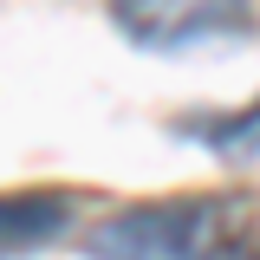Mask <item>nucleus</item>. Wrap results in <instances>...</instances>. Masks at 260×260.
Wrapping results in <instances>:
<instances>
[{"instance_id":"obj_1","label":"nucleus","mask_w":260,"mask_h":260,"mask_svg":"<svg viewBox=\"0 0 260 260\" xmlns=\"http://www.w3.org/2000/svg\"><path fill=\"white\" fill-rule=\"evenodd\" d=\"M91 260H260V195H169L85 234Z\"/></svg>"},{"instance_id":"obj_2","label":"nucleus","mask_w":260,"mask_h":260,"mask_svg":"<svg viewBox=\"0 0 260 260\" xmlns=\"http://www.w3.org/2000/svg\"><path fill=\"white\" fill-rule=\"evenodd\" d=\"M104 7H111V26L150 52H182V46L247 32V0H104Z\"/></svg>"},{"instance_id":"obj_3","label":"nucleus","mask_w":260,"mask_h":260,"mask_svg":"<svg viewBox=\"0 0 260 260\" xmlns=\"http://www.w3.org/2000/svg\"><path fill=\"white\" fill-rule=\"evenodd\" d=\"M72 221V202L52 189H32V195H0V260L7 254H32L46 247L52 234H65Z\"/></svg>"},{"instance_id":"obj_4","label":"nucleus","mask_w":260,"mask_h":260,"mask_svg":"<svg viewBox=\"0 0 260 260\" xmlns=\"http://www.w3.org/2000/svg\"><path fill=\"white\" fill-rule=\"evenodd\" d=\"M189 137H195V143H208V150L228 156V162H260V104L234 111V117H195Z\"/></svg>"}]
</instances>
